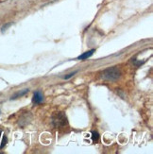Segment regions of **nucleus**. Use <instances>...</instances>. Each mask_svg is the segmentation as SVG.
I'll return each mask as SVG.
<instances>
[{
	"instance_id": "1",
	"label": "nucleus",
	"mask_w": 153,
	"mask_h": 154,
	"mask_svg": "<svg viewBox=\"0 0 153 154\" xmlns=\"http://www.w3.org/2000/svg\"><path fill=\"white\" fill-rule=\"evenodd\" d=\"M120 75H121L120 70L116 66H114V67L104 70L102 73V78L108 80H116L117 79L120 78Z\"/></svg>"
},
{
	"instance_id": "2",
	"label": "nucleus",
	"mask_w": 153,
	"mask_h": 154,
	"mask_svg": "<svg viewBox=\"0 0 153 154\" xmlns=\"http://www.w3.org/2000/svg\"><path fill=\"white\" fill-rule=\"evenodd\" d=\"M53 124L55 125L57 128L60 127H64L67 125V118L63 112H57L56 115L53 116Z\"/></svg>"
},
{
	"instance_id": "3",
	"label": "nucleus",
	"mask_w": 153,
	"mask_h": 154,
	"mask_svg": "<svg viewBox=\"0 0 153 154\" xmlns=\"http://www.w3.org/2000/svg\"><path fill=\"white\" fill-rule=\"evenodd\" d=\"M43 100H44V97H43L41 92H36V93H34V95H33V97H32V102L33 103L39 104V103H41Z\"/></svg>"
},
{
	"instance_id": "4",
	"label": "nucleus",
	"mask_w": 153,
	"mask_h": 154,
	"mask_svg": "<svg viewBox=\"0 0 153 154\" xmlns=\"http://www.w3.org/2000/svg\"><path fill=\"white\" fill-rule=\"evenodd\" d=\"M7 141H8V139H7L6 134L3 131H0V149L4 148L5 145L7 144Z\"/></svg>"
},
{
	"instance_id": "5",
	"label": "nucleus",
	"mask_w": 153,
	"mask_h": 154,
	"mask_svg": "<svg viewBox=\"0 0 153 154\" xmlns=\"http://www.w3.org/2000/svg\"><path fill=\"white\" fill-rule=\"evenodd\" d=\"M94 52H95V49H92V50L85 52V53H83V54H81V56H79L78 58V60H86V59H88L89 57H91L93 54H94Z\"/></svg>"
},
{
	"instance_id": "6",
	"label": "nucleus",
	"mask_w": 153,
	"mask_h": 154,
	"mask_svg": "<svg viewBox=\"0 0 153 154\" xmlns=\"http://www.w3.org/2000/svg\"><path fill=\"white\" fill-rule=\"evenodd\" d=\"M92 139H93V141H94V142H97L98 140H99V134H98V132L93 131L92 132Z\"/></svg>"
},
{
	"instance_id": "7",
	"label": "nucleus",
	"mask_w": 153,
	"mask_h": 154,
	"mask_svg": "<svg viewBox=\"0 0 153 154\" xmlns=\"http://www.w3.org/2000/svg\"><path fill=\"white\" fill-rule=\"evenodd\" d=\"M76 73H77V71L73 72V73H70V74H68V76H65V77H64V79H70L71 77H73V76H74V75L76 74Z\"/></svg>"
}]
</instances>
